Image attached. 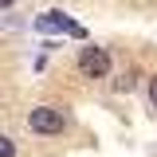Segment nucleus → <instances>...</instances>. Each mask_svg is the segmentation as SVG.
Returning a JSON list of instances; mask_svg holds the SVG:
<instances>
[{
  "mask_svg": "<svg viewBox=\"0 0 157 157\" xmlns=\"http://www.w3.org/2000/svg\"><path fill=\"white\" fill-rule=\"evenodd\" d=\"M8 4H12V0H0V8H8Z\"/></svg>",
  "mask_w": 157,
  "mask_h": 157,
  "instance_id": "423d86ee",
  "label": "nucleus"
},
{
  "mask_svg": "<svg viewBox=\"0 0 157 157\" xmlns=\"http://www.w3.org/2000/svg\"><path fill=\"white\" fill-rule=\"evenodd\" d=\"M28 122H32V130L36 134H59L63 126H67V118H63V110H55V106H36L32 114H28Z\"/></svg>",
  "mask_w": 157,
  "mask_h": 157,
  "instance_id": "f03ea898",
  "label": "nucleus"
},
{
  "mask_svg": "<svg viewBox=\"0 0 157 157\" xmlns=\"http://www.w3.org/2000/svg\"><path fill=\"white\" fill-rule=\"evenodd\" d=\"M36 28H39V32H71V28H75V20L51 8V12H43V16L36 20Z\"/></svg>",
  "mask_w": 157,
  "mask_h": 157,
  "instance_id": "7ed1b4c3",
  "label": "nucleus"
},
{
  "mask_svg": "<svg viewBox=\"0 0 157 157\" xmlns=\"http://www.w3.org/2000/svg\"><path fill=\"white\" fill-rule=\"evenodd\" d=\"M78 71H82V78H106L110 75V55H106V47H82V51H78Z\"/></svg>",
  "mask_w": 157,
  "mask_h": 157,
  "instance_id": "f257e3e1",
  "label": "nucleus"
},
{
  "mask_svg": "<svg viewBox=\"0 0 157 157\" xmlns=\"http://www.w3.org/2000/svg\"><path fill=\"white\" fill-rule=\"evenodd\" d=\"M149 98H153V106H157V75L149 78Z\"/></svg>",
  "mask_w": 157,
  "mask_h": 157,
  "instance_id": "39448f33",
  "label": "nucleus"
},
{
  "mask_svg": "<svg viewBox=\"0 0 157 157\" xmlns=\"http://www.w3.org/2000/svg\"><path fill=\"white\" fill-rule=\"evenodd\" d=\"M0 157H16V141L0 134Z\"/></svg>",
  "mask_w": 157,
  "mask_h": 157,
  "instance_id": "20e7f679",
  "label": "nucleus"
}]
</instances>
